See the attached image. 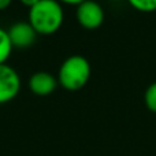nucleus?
<instances>
[{"label": "nucleus", "instance_id": "1", "mask_svg": "<svg viewBox=\"0 0 156 156\" xmlns=\"http://www.w3.org/2000/svg\"><path fill=\"white\" fill-rule=\"evenodd\" d=\"M65 21L62 4L58 0H40L29 8V23L37 34L49 36L60 29Z\"/></svg>", "mask_w": 156, "mask_h": 156}, {"label": "nucleus", "instance_id": "2", "mask_svg": "<svg viewBox=\"0 0 156 156\" xmlns=\"http://www.w3.org/2000/svg\"><path fill=\"white\" fill-rule=\"evenodd\" d=\"M92 74L89 60L82 55H71L63 60L58 71V83L63 89L76 92L88 83Z\"/></svg>", "mask_w": 156, "mask_h": 156}, {"label": "nucleus", "instance_id": "3", "mask_svg": "<svg viewBox=\"0 0 156 156\" xmlns=\"http://www.w3.org/2000/svg\"><path fill=\"white\" fill-rule=\"evenodd\" d=\"M77 21L83 29L94 30L104 22V10L94 0H85L77 5L76 10Z\"/></svg>", "mask_w": 156, "mask_h": 156}, {"label": "nucleus", "instance_id": "4", "mask_svg": "<svg viewBox=\"0 0 156 156\" xmlns=\"http://www.w3.org/2000/svg\"><path fill=\"white\" fill-rule=\"evenodd\" d=\"M21 90V77L7 63L0 65V104L14 100Z\"/></svg>", "mask_w": 156, "mask_h": 156}, {"label": "nucleus", "instance_id": "5", "mask_svg": "<svg viewBox=\"0 0 156 156\" xmlns=\"http://www.w3.org/2000/svg\"><path fill=\"white\" fill-rule=\"evenodd\" d=\"M12 47L27 48L36 41L37 33L29 22H16L7 30Z\"/></svg>", "mask_w": 156, "mask_h": 156}, {"label": "nucleus", "instance_id": "6", "mask_svg": "<svg viewBox=\"0 0 156 156\" xmlns=\"http://www.w3.org/2000/svg\"><path fill=\"white\" fill-rule=\"evenodd\" d=\"M29 89L37 96H48L56 89L58 78H55L48 71H37L29 78Z\"/></svg>", "mask_w": 156, "mask_h": 156}, {"label": "nucleus", "instance_id": "7", "mask_svg": "<svg viewBox=\"0 0 156 156\" xmlns=\"http://www.w3.org/2000/svg\"><path fill=\"white\" fill-rule=\"evenodd\" d=\"M12 44H11L8 32L3 27H0V65H4L7 59L11 56L12 52Z\"/></svg>", "mask_w": 156, "mask_h": 156}, {"label": "nucleus", "instance_id": "8", "mask_svg": "<svg viewBox=\"0 0 156 156\" xmlns=\"http://www.w3.org/2000/svg\"><path fill=\"white\" fill-rule=\"evenodd\" d=\"M134 10L140 12H155L156 0H127Z\"/></svg>", "mask_w": 156, "mask_h": 156}, {"label": "nucleus", "instance_id": "9", "mask_svg": "<svg viewBox=\"0 0 156 156\" xmlns=\"http://www.w3.org/2000/svg\"><path fill=\"white\" fill-rule=\"evenodd\" d=\"M144 103L151 112L156 114V82H152L147 88L145 94H144Z\"/></svg>", "mask_w": 156, "mask_h": 156}, {"label": "nucleus", "instance_id": "10", "mask_svg": "<svg viewBox=\"0 0 156 156\" xmlns=\"http://www.w3.org/2000/svg\"><path fill=\"white\" fill-rule=\"evenodd\" d=\"M19 2H21L23 5H26V7L32 8L33 5H36L38 2H40V0H19Z\"/></svg>", "mask_w": 156, "mask_h": 156}, {"label": "nucleus", "instance_id": "11", "mask_svg": "<svg viewBox=\"0 0 156 156\" xmlns=\"http://www.w3.org/2000/svg\"><path fill=\"white\" fill-rule=\"evenodd\" d=\"M59 3H65V4H71V5H78L85 0H58Z\"/></svg>", "mask_w": 156, "mask_h": 156}, {"label": "nucleus", "instance_id": "12", "mask_svg": "<svg viewBox=\"0 0 156 156\" xmlns=\"http://www.w3.org/2000/svg\"><path fill=\"white\" fill-rule=\"evenodd\" d=\"M12 3V0H0V11L5 10L10 7V4Z\"/></svg>", "mask_w": 156, "mask_h": 156}]
</instances>
